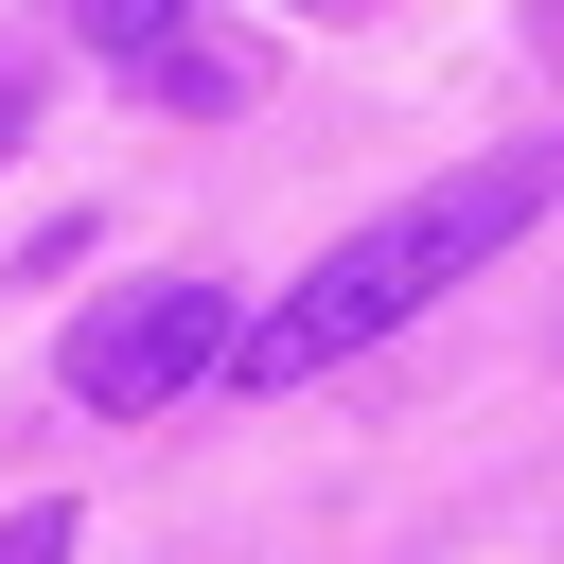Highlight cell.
Returning <instances> with one entry per match:
<instances>
[{
    "label": "cell",
    "instance_id": "2",
    "mask_svg": "<svg viewBox=\"0 0 564 564\" xmlns=\"http://www.w3.org/2000/svg\"><path fill=\"white\" fill-rule=\"evenodd\" d=\"M229 335H247V317H229V282H123V300H88V317H70V352H53V370H70V405L141 423V405H176L194 370H229Z\"/></svg>",
    "mask_w": 564,
    "mask_h": 564
},
{
    "label": "cell",
    "instance_id": "1",
    "mask_svg": "<svg viewBox=\"0 0 564 564\" xmlns=\"http://www.w3.org/2000/svg\"><path fill=\"white\" fill-rule=\"evenodd\" d=\"M546 194H564V141H511V159H458V176H423L405 212H370L335 264H300L247 335H229V370L247 388H300V370H335V352H370V335H405L441 282H476L494 247H529L546 229Z\"/></svg>",
    "mask_w": 564,
    "mask_h": 564
},
{
    "label": "cell",
    "instance_id": "4",
    "mask_svg": "<svg viewBox=\"0 0 564 564\" xmlns=\"http://www.w3.org/2000/svg\"><path fill=\"white\" fill-rule=\"evenodd\" d=\"M0 564H70V511H0Z\"/></svg>",
    "mask_w": 564,
    "mask_h": 564
},
{
    "label": "cell",
    "instance_id": "5",
    "mask_svg": "<svg viewBox=\"0 0 564 564\" xmlns=\"http://www.w3.org/2000/svg\"><path fill=\"white\" fill-rule=\"evenodd\" d=\"M317 18H335V0H317Z\"/></svg>",
    "mask_w": 564,
    "mask_h": 564
},
{
    "label": "cell",
    "instance_id": "3",
    "mask_svg": "<svg viewBox=\"0 0 564 564\" xmlns=\"http://www.w3.org/2000/svg\"><path fill=\"white\" fill-rule=\"evenodd\" d=\"M88 35H106V70H141L159 106H247V53L229 35H194V0H88Z\"/></svg>",
    "mask_w": 564,
    "mask_h": 564
}]
</instances>
